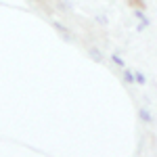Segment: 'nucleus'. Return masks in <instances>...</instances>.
Here are the masks:
<instances>
[{
	"instance_id": "nucleus-1",
	"label": "nucleus",
	"mask_w": 157,
	"mask_h": 157,
	"mask_svg": "<svg viewBox=\"0 0 157 157\" xmlns=\"http://www.w3.org/2000/svg\"><path fill=\"white\" fill-rule=\"evenodd\" d=\"M52 27H55V29H57V32L61 34V38H63V40H67V42H71V40H73V36L69 34V32H67V27H65V25L61 23V21L52 19Z\"/></svg>"
},
{
	"instance_id": "nucleus-2",
	"label": "nucleus",
	"mask_w": 157,
	"mask_h": 157,
	"mask_svg": "<svg viewBox=\"0 0 157 157\" xmlns=\"http://www.w3.org/2000/svg\"><path fill=\"white\" fill-rule=\"evenodd\" d=\"M138 120L143 121V124H147V126H151V124H153V115H151L149 109L140 107V109H138Z\"/></svg>"
},
{
	"instance_id": "nucleus-3",
	"label": "nucleus",
	"mask_w": 157,
	"mask_h": 157,
	"mask_svg": "<svg viewBox=\"0 0 157 157\" xmlns=\"http://www.w3.org/2000/svg\"><path fill=\"white\" fill-rule=\"evenodd\" d=\"M86 52H88V57L94 61V63H103V52H101L97 46H88V48H86Z\"/></svg>"
},
{
	"instance_id": "nucleus-4",
	"label": "nucleus",
	"mask_w": 157,
	"mask_h": 157,
	"mask_svg": "<svg viewBox=\"0 0 157 157\" xmlns=\"http://www.w3.org/2000/svg\"><path fill=\"white\" fill-rule=\"evenodd\" d=\"M121 82H124V84H136V75H134V71H130V69H126V67H124V69H121Z\"/></svg>"
},
{
	"instance_id": "nucleus-5",
	"label": "nucleus",
	"mask_w": 157,
	"mask_h": 157,
	"mask_svg": "<svg viewBox=\"0 0 157 157\" xmlns=\"http://www.w3.org/2000/svg\"><path fill=\"white\" fill-rule=\"evenodd\" d=\"M111 63H113L115 67H120V69H124V67H126V63H124V59H121V57L117 55V52H113V55H111Z\"/></svg>"
},
{
	"instance_id": "nucleus-6",
	"label": "nucleus",
	"mask_w": 157,
	"mask_h": 157,
	"mask_svg": "<svg viewBox=\"0 0 157 157\" xmlns=\"http://www.w3.org/2000/svg\"><path fill=\"white\" fill-rule=\"evenodd\" d=\"M134 17H136L138 21H143V23H147V25L151 23V21H149V17H147V15H145L143 11H140V9H134Z\"/></svg>"
},
{
	"instance_id": "nucleus-7",
	"label": "nucleus",
	"mask_w": 157,
	"mask_h": 157,
	"mask_svg": "<svg viewBox=\"0 0 157 157\" xmlns=\"http://www.w3.org/2000/svg\"><path fill=\"white\" fill-rule=\"evenodd\" d=\"M134 75H136V84H138V86H145L147 84V78H145V73H143V71H134Z\"/></svg>"
},
{
	"instance_id": "nucleus-8",
	"label": "nucleus",
	"mask_w": 157,
	"mask_h": 157,
	"mask_svg": "<svg viewBox=\"0 0 157 157\" xmlns=\"http://www.w3.org/2000/svg\"><path fill=\"white\" fill-rule=\"evenodd\" d=\"M147 27H149L147 23H143V21H138V25H136V32H145Z\"/></svg>"
},
{
	"instance_id": "nucleus-9",
	"label": "nucleus",
	"mask_w": 157,
	"mask_h": 157,
	"mask_svg": "<svg viewBox=\"0 0 157 157\" xmlns=\"http://www.w3.org/2000/svg\"><path fill=\"white\" fill-rule=\"evenodd\" d=\"M97 21H98V23H107V17H103V15H98V17H97Z\"/></svg>"
}]
</instances>
